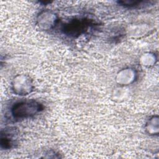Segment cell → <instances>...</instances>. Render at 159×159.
I'll return each instance as SVG.
<instances>
[{
    "instance_id": "6da1fadb",
    "label": "cell",
    "mask_w": 159,
    "mask_h": 159,
    "mask_svg": "<svg viewBox=\"0 0 159 159\" xmlns=\"http://www.w3.org/2000/svg\"><path fill=\"white\" fill-rule=\"evenodd\" d=\"M40 107L39 104L35 102H22L14 106L12 111L16 117H22L29 116L39 111Z\"/></svg>"
}]
</instances>
